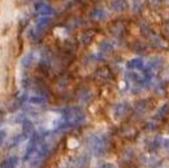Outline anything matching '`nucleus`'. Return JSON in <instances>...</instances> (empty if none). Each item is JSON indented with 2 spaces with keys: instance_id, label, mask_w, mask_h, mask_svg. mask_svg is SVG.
Instances as JSON below:
<instances>
[{
  "instance_id": "nucleus-1",
  "label": "nucleus",
  "mask_w": 169,
  "mask_h": 168,
  "mask_svg": "<svg viewBox=\"0 0 169 168\" xmlns=\"http://www.w3.org/2000/svg\"><path fill=\"white\" fill-rule=\"evenodd\" d=\"M99 168H116V166L111 164V163H104V164H101Z\"/></svg>"
},
{
  "instance_id": "nucleus-2",
  "label": "nucleus",
  "mask_w": 169,
  "mask_h": 168,
  "mask_svg": "<svg viewBox=\"0 0 169 168\" xmlns=\"http://www.w3.org/2000/svg\"><path fill=\"white\" fill-rule=\"evenodd\" d=\"M160 168H165V167H160Z\"/></svg>"
}]
</instances>
